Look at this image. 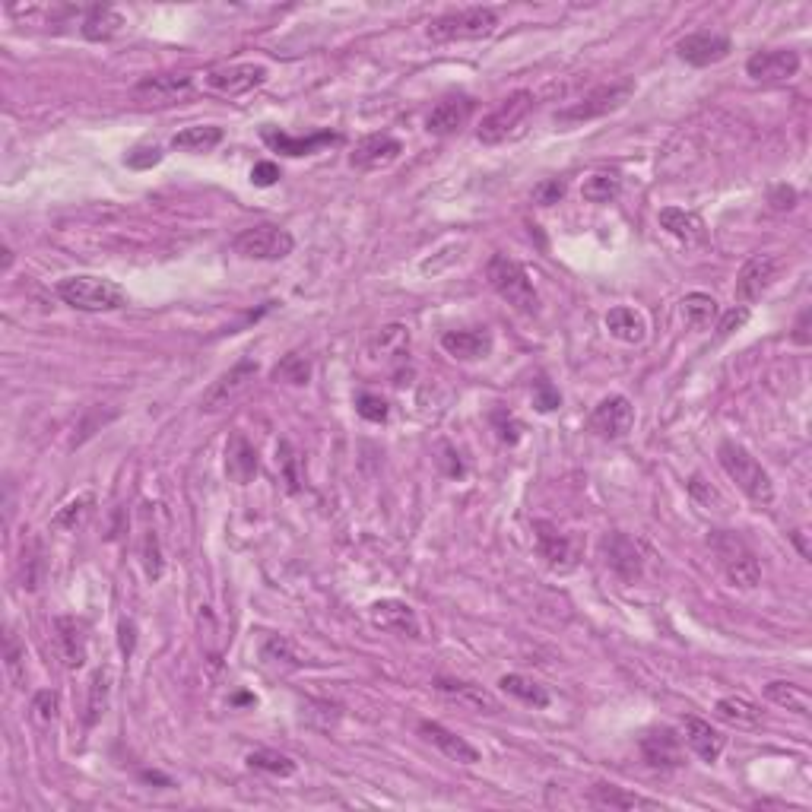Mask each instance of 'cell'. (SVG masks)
Here are the masks:
<instances>
[{
	"label": "cell",
	"instance_id": "obj_44",
	"mask_svg": "<svg viewBox=\"0 0 812 812\" xmlns=\"http://www.w3.org/2000/svg\"><path fill=\"white\" fill-rule=\"evenodd\" d=\"M58 692H51V689H42V692H35L32 695V717L39 724H51L54 717H58Z\"/></svg>",
	"mask_w": 812,
	"mask_h": 812
},
{
	"label": "cell",
	"instance_id": "obj_23",
	"mask_svg": "<svg viewBox=\"0 0 812 812\" xmlns=\"http://www.w3.org/2000/svg\"><path fill=\"white\" fill-rule=\"evenodd\" d=\"M435 689L457 701V705H464L470 711H483V714H498L502 711V705H498V698L483 689V686H476V682H464V679H435Z\"/></svg>",
	"mask_w": 812,
	"mask_h": 812
},
{
	"label": "cell",
	"instance_id": "obj_47",
	"mask_svg": "<svg viewBox=\"0 0 812 812\" xmlns=\"http://www.w3.org/2000/svg\"><path fill=\"white\" fill-rule=\"evenodd\" d=\"M356 413L368 422H384L387 419V400L378 394H359L356 397Z\"/></svg>",
	"mask_w": 812,
	"mask_h": 812
},
{
	"label": "cell",
	"instance_id": "obj_22",
	"mask_svg": "<svg viewBox=\"0 0 812 812\" xmlns=\"http://www.w3.org/2000/svg\"><path fill=\"white\" fill-rule=\"evenodd\" d=\"M473 108H476V102L470 96H448V99H441L432 108V112H429V118H426V131L435 134V137H448V134L460 131V127L470 121Z\"/></svg>",
	"mask_w": 812,
	"mask_h": 812
},
{
	"label": "cell",
	"instance_id": "obj_58",
	"mask_svg": "<svg viewBox=\"0 0 812 812\" xmlns=\"http://www.w3.org/2000/svg\"><path fill=\"white\" fill-rule=\"evenodd\" d=\"M10 264H13V254H10V248H4V270H10Z\"/></svg>",
	"mask_w": 812,
	"mask_h": 812
},
{
	"label": "cell",
	"instance_id": "obj_42",
	"mask_svg": "<svg viewBox=\"0 0 812 812\" xmlns=\"http://www.w3.org/2000/svg\"><path fill=\"white\" fill-rule=\"evenodd\" d=\"M92 502H96V498H92L89 492L80 495V498H73V502H67L58 514H54L51 527H54V530H77V527L83 524V518L89 514Z\"/></svg>",
	"mask_w": 812,
	"mask_h": 812
},
{
	"label": "cell",
	"instance_id": "obj_9",
	"mask_svg": "<svg viewBox=\"0 0 812 812\" xmlns=\"http://www.w3.org/2000/svg\"><path fill=\"white\" fill-rule=\"evenodd\" d=\"M267 80V67L264 64H223L203 73L200 86L207 92H216V96L226 99H238L245 92L257 89Z\"/></svg>",
	"mask_w": 812,
	"mask_h": 812
},
{
	"label": "cell",
	"instance_id": "obj_4",
	"mask_svg": "<svg viewBox=\"0 0 812 812\" xmlns=\"http://www.w3.org/2000/svg\"><path fill=\"white\" fill-rule=\"evenodd\" d=\"M486 276H489V286L498 292V299H505L511 308H518L521 315H537L540 311V295L533 289L527 270L514 261V257L495 254L486 267Z\"/></svg>",
	"mask_w": 812,
	"mask_h": 812
},
{
	"label": "cell",
	"instance_id": "obj_5",
	"mask_svg": "<svg viewBox=\"0 0 812 812\" xmlns=\"http://www.w3.org/2000/svg\"><path fill=\"white\" fill-rule=\"evenodd\" d=\"M632 92H635V83L632 80H619V83L597 86V89H590L587 96H581L578 102L559 108V112H556V124L559 127H581L587 121L606 118V115L619 112V108L632 99Z\"/></svg>",
	"mask_w": 812,
	"mask_h": 812
},
{
	"label": "cell",
	"instance_id": "obj_55",
	"mask_svg": "<svg viewBox=\"0 0 812 812\" xmlns=\"http://www.w3.org/2000/svg\"><path fill=\"white\" fill-rule=\"evenodd\" d=\"M118 641H121V654L124 657H131L134 654V644H137V625L131 622V619H124L121 625H118Z\"/></svg>",
	"mask_w": 812,
	"mask_h": 812
},
{
	"label": "cell",
	"instance_id": "obj_13",
	"mask_svg": "<svg viewBox=\"0 0 812 812\" xmlns=\"http://www.w3.org/2000/svg\"><path fill=\"white\" fill-rule=\"evenodd\" d=\"M368 619H372V625L381 632H394V635H403V638H419L422 635L416 609L406 600H397V597L375 600L372 606H368Z\"/></svg>",
	"mask_w": 812,
	"mask_h": 812
},
{
	"label": "cell",
	"instance_id": "obj_37",
	"mask_svg": "<svg viewBox=\"0 0 812 812\" xmlns=\"http://www.w3.org/2000/svg\"><path fill=\"white\" fill-rule=\"evenodd\" d=\"M226 470L238 483H248V479L257 473V451L251 448V441L245 435H235L232 445L226 451Z\"/></svg>",
	"mask_w": 812,
	"mask_h": 812
},
{
	"label": "cell",
	"instance_id": "obj_34",
	"mask_svg": "<svg viewBox=\"0 0 812 812\" xmlns=\"http://www.w3.org/2000/svg\"><path fill=\"white\" fill-rule=\"evenodd\" d=\"M590 803L597 806H609V809H660V800H648L641 793H629L616 784H597L590 790Z\"/></svg>",
	"mask_w": 812,
	"mask_h": 812
},
{
	"label": "cell",
	"instance_id": "obj_51",
	"mask_svg": "<svg viewBox=\"0 0 812 812\" xmlns=\"http://www.w3.org/2000/svg\"><path fill=\"white\" fill-rule=\"evenodd\" d=\"M562 197H565V181L559 178H546L543 184L533 188V200L543 203V207H552V203H559Z\"/></svg>",
	"mask_w": 812,
	"mask_h": 812
},
{
	"label": "cell",
	"instance_id": "obj_43",
	"mask_svg": "<svg viewBox=\"0 0 812 812\" xmlns=\"http://www.w3.org/2000/svg\"><path fill=\"white\" fill-rule=\"evenodd\" d=\"M273 378H276V381H286V384H308V378H311V365L305 362V356L289 353L280 365L273 368Z\"/></svg>",
	"mask_w": 812,
	"mask_h": 812
},
{
	"label": "cell",
	"instance_id": "obj_1",
	"mask_svg": "<svg viewBox=\"0 0 812 812\" xmlns=\"http://www.w3.org/2000/svg\"><path fill=\"white\" fill-rule=\"evenodd\" d=\"M717 460H721L724 473L733 479L736 486H740V492L749 498L752 505L768 508L774 502V483H771L768 470L743 445H736V441H724V445L717 448Z\"/></svg>",
	"mask_w": 812,
	"mask_h": 812
},
{
	"label": "cell",
	"instance_id": "obj_45",
	"mask_svg": "<svg viewBox=\"0 0 812 812\" xmlns=\"http://www.w3.org/2000/svg\"><path fill=\"white\" fill-rule=\"evenodd\" d=\"M143 565H146V578H150V581H159V578H162V568H165V562H162L159 537H156L153 530L146 533V543H143Z\"/></svg>",
	"mask_w": 812,
	"mask_h": 812
},
{
	"label": "cell",
	"instance_id": "obj_56",
	"mask_svg": "<svg viewBox=\"0 0 812 812\" xmlns=\"http://www.w3.org/2000/svg\"><path fill=\"white\" fill-rule=\"evenodd\" d=\"M793 340L800 346H809V311H803L800 321H797V330H793Z\"/></svg>",
	"mask_w": 812,
	"mask_h": 812
},
{
	"label": "cell",
	"instance_id": "obj_7",
	"mask_svg": "<svg viewBox=\"0 0 812 812\" xmlns=\"http://www.w3.org/2000/svg\"><path fill=\"white\" fill-rule=\"evenodd\" d=\"M533 105H537V99H533V92H530V89H518V92H511V96H505V99L498 102V105L492 108V112L483 118V124L476 127L479 143L495 146V143L508 140V137L527 121V115L533 112Z\"/></svg>",
	"mask_w": 812,
	"mask_h": 812
},
{
	"label": "cell",
	"instance_id": "obj_20",
	"mask_svg": "<svg viewBox=\"0 0 812 812\" xmlns=\"http://www.w3.org/2000/svg\"><path fill=\"white\" fill-rule=\"evenodd\" d=\"M441 349L460 362H476L492 353V334L486 327H470V330H445L441 334Z\"/></svg>",
	"mask_w": 812,
	"mask_h": 812
},
{
	"label": "cell",
	"instance_id": "obj_46",
	"mask_svg": "<svg viewBox=\"0 0 812 812\" xmlns=\"http://www.w3.org/2000/svg\"><path fill=\"white\" fill-rule=\"evenodd\" d=\"M533 406H537L540 413H552L562 406V394L546 378H540L537 384H533Z\"/></svg>",
	"mask_w": 812,
	"mask_h": 812
},
{
	"label": "cell",
	"instance_id": "obj_8",
	"mask_svg": "<svg viewBox=\"0 0 812 812\" xmlns=\"http://www.w3.org/2000/svg\"><path fill=\"white\" fill-rule=\"evenodd\" d=\"M232 248L242 254V257H248V261H283V257L292 254L295 238L283 226L257 223V226H251L245 232H238Z\"/></svg>",
	"mask_w": 812,
	"mask_h": 812
},
{
	"label": "cell",
	"instance_id": "obj_32",
	"mask_svg": "<svg viewBox=\"0 0 812 812\" xmlns=\"http://www.w3.org/2000/svg\"><path fill=\"white\" fill-rule=\"evenodd\" d=\"M765 695L768 701H774L778 708H787L800 717H809L812 714V695L806 686H797V682H784V679H774L765 686Z\"/></svg>",
	"mask_w": 812,
	"mask_h": 812
},
{
	"label": "cell",
	"instance_id": "obj_10",
	"mask_svg": "<svg viewBox=\"0 0 812 812\" xmlns=\"http://www.w3.org/2000/svg\"><path fill=\"white\" fill-rule=\"evenodd\" d=\"M784 270V261L778 254H755L749 257V261L743 264L740 276H736V302H743V305H752V302H759L762 295L774 286V280L781 276Z\"/></svg>",
	"mask_w": 812,
	"mask_h": 812
},
{
	"label": "cell",
	"instance_id": "obj_3",
	"mask_svg": "<svg viewBox=\"0 0 812 812\" xmlns=\"http://www.w3.org/2000/svg\"><path fill=\"white\" fill-rule=\"evenodd\" d=\"M58 295L64 305L77 311H92V315H99V311H118L127 305V292L118 283L105 280V276H92V273L64 276L58 283Z\"/></svg>",
	"mask_w": 812,
	"mask_h": 812
},
{
	"label": "cell",
	"instance_id": "obj_49",
	"mask_svg": "<svg viewBox=\"0 0 812 812\" xmlns=\"http://www.w3.org/2000/svg\"><path fill=\"white\" fill-rule=\"evenodd\" d=\"M23 657H26V651L20 648V641H16V635L10 632L7 635V673L13 676V682L16 686H23Z\"/></svg>",
	"mask_w": 812,
	"mask_h": 812
},
{
	"label": "cell",
	"instance_id": "obj_57",
	"mask_svg": "<svg viewBox=\"0 0 812 812\" xmlns=\"http://www.w3.org/2000/svg\"><path fill=\"white\" fill-rule=\"evenodd\" d=\"M793 543H797L800 556H803V559H809V546H806V530H797V533H793Z\"/></svg>",
	"mask_w": 812,
	"mask_h": 812
},
{
	"label": "cell",
	"instance_id": "obj_18",
	"mask_svg": "<svg viewBox=\"0 0 812 812\" xmlns=\"http://www.w3.org/2000/svg\"><path fill=\"white\" fill-rule=\"evenodd\" d=\"M641 755L651 768H679L686 765L682 755V740L670 727H654L641 736Z\"/></svg>",
	"mask_w": 812,
	"mask_h": 812
},
{
	"label": "cell",
	"instance_id": "obj_39",
	"mask_svg": "<svg viewBox=\"0 0 812 812\" xmlns=\"http://www.w3.org/2000/svg\"><path fill=\"white\" fill-rule=\"evenodd\" d=\"M619 191H622V175L619 172H594L581 184V197L590 200V203H609V200L619 197Z\"/></svg>",
	"mask_w": 812,
	"mask_h": 812
},
{
	"label": "cell",
	"instance_id": "obj_36",
	"mask_svg": "<svg viewBox=\"0 0 812 812\" xmlns=\"http://www.w3.org/2000/svg\"><path fill=\"white\" fill-rule=\"evenodd\" d=\"M219 143H223V127H216V124L184 127L181 134L172 137V146L175 150H184V153H210Z\"/></svg>",
	"mask_w": 812,
	"mask_h": 812
},
{
	"label": "cell",
	"instance_id": "obj_41",
	"mask_svg": "<svg viewBox=\"0 0 812 812\" xmlns=\"http://www.w3.org/2000/svg\"><path fill=\"white\" fill-rule=\"evenodd\" d=\"M248 765L254 771H264V774H273V778H292L295 774V762L289 755L276 752V749H257L248 755Z\"/></svg>",
	"mask_w": 812,
	"mask_h": 812
},
{
	"label": "cell",
	"instance_id": "obj_16",
	"mask_svg": "<svg viewBox=\"0 0 812 812\" xmlns=\"http://www.w3.org/2000/svg\"><path fill=\"white\" fill-rule=\"evenodd\" d=\"M400 153H403V143L397 137L368 134L356 143V150L349 153V165L359 172H378V169H387Z\"/></svg>",
	"mask_w": 812,
	"mask_h": 812
},
{
	"label": "cell",
	"instance_id": "obj_29",
	"mask_svg": "<svg viewBox=\"0 0 812 812\" xmlns=\"http://www.w3.org/2000/svg\"><path fill=\"white\" fill-rule=\"evenodd\" d=\"M686 743L698 759H705V762H717L727 746L721 730H714L708 721H701V717H686Z\"/></svg>",
	"mask_w": 812,
	"mask_h": 812
},
{
	"label": "cell",
	"instance_id": "obj_50",
	"mask_svg": "<svg viewBox=\"0 0 812 812\" xmlns=\"http://www.w3.org/2000/svg\"><path fill=\"white\" fill-rule=\"evenodd\" d=\"M124 162L131 165V169H153V165L162 162V150L159 146H137L124 156Z\"/></svg>",
	"mask_w": 812,
	"mask_h": 812
},
{
	"label": "cell",
	"instance_id": "obj_26",
	"mask_svg": "<svg viewBox=\"0 0 812 812\" xmlns=\"http://www.w3.org/2000/svg\"><path fill=\"white\" fill-rule=\"evenodd\" d=\"M533 533H537V549L540 556L552 565V568H571L575 565V546L565 537V533L549 524V521H533Z\"/></svg>",
	"mask_w": 812,
	"mask_h": 812
},
{
	"label": "cell",
	"instance_id": "obj_15",
	"mask_svg": "<svg viewBox=\"0 0 812 812\" xmlns=\"http://www.w3.org/2000/svg\"><path fill=\"white\" fill-rule=\"evenodd\" d=\"M730 48H733V42L721 32H692V35H686V39L676 42L679 61H686L692 67H711L717 61H724Z\"/></svg>",
	"mask_w": 812,
	"mask_h": 812
},
{
	"label": "cell",
	"instance_id": "obj_31",
	"mask_svg": "<svg viewBox=\"0 0 812 812\" xmlns=\"http://www.w3.org/2000/svg\"><path fill=\"white\" fill-rule=\"evenodd\" d=\"M261 657L267 663H276V667H289V670H302L311 663V657L286 635H267L261 644Z\"/></svg>",
	"mask_w": 812,
	"mask_h": 812
},
{
	"label": "cell",
	"instance_id": "obj_48",
	"mask_svg": "<svg viewBox=\"0 0 812 812\" xmlns=\"http://www.w3.org/2000/svg\"><path fill=\"white\" fill-rule=\"evenodd\" d=\"M492 422H495V429H498V438L508 441V445H518L521 432H524V426H521L518 419H514L511 413H505V410H495L492 413Z\"/></svg>",
	"mask_w": 812,
	"mask_h": 812
},
{
	"label": "cell",
	"instance_id": "obj_53",
	"mask_svg": "<svg viewBox=\"0 0 812 812\" xmlns=\"http://www.w3.org/2000/svg\"><path fill=\"white\" fill-rule=\"evenodd\" d=\"M746 321H749V308H746V305L730 308L727 315L721 318V324H717V334H721V337H730V334H736V330H740Z\"/></svg>",
	"mask_w": 812,
	"mask_h": 812
},
{
	"label": "cell",
	"instance_id": "obj_30",
	"mask_svg": "<svg viewBox=\"0 0 812 812\" xmlns=\"http://www.w3.org/2000/svg\"><path fill=\"white\" fill-rule=\"evenodd\" d=\"M606 327H609V334H613L616 340H622V343H641L644 337H648V321H644L641 311H635L629 305L609 308Z\"/></svg>",
	"mask_w": 812,
	"mask_h": 812
},
{
	"label": "cell",
	"instance_id": "obj_12",
	"mask_svg": "<svg viewBox=\"0 0 812 812\" xmlns=\"http://www.w3.org/2000/svg\"><path fill=\"white\" fill-rule=\"evenodd\" d=\"M746 73L755 83H787L800 73V54L793 48H765L746 61Z\"/></svg>",
	"mask_w": 812,
	"mask_h": 812
},
{
	"label": "cell",
	"instance_id": "obj_33",
	"mask_svg": "<svg viewBox=\"0 0 812 812\" xmlns=\"http://www.w3.org/2000/svg\"><path fill=\"white\" fill-rule=\"evenodd\" d=\"M717 717L733 727H759L762 724V705H755L746 695H727L714 705Z\"/></svg>",
	"mask_w": 812,
	"mask_h": 812
},
{
	"label": "cell",
	"instance_id": "obj_35",
	"mask_svg": "<svg viewBox=\"0 0 812 812\" xmlns=\"http://www.w3.org/2000/svg\"><path fill=\"white\" fill-rule=\"evenodd\" d=\"M498 689H502L505 695H511V698L524 701V705H530V708H549V692H546V686H540V682H537V679H530V676L505 673L502 679H498Z\"/></svg>",
	"mask_w": 812,
	"mask_h": 812
},
{
	"label": "cell",
	"instance_id": "obj_6",
	"mask_svg": "<svg viewBox=\"0 0 812 812\" xmlns=\"http://www.w3.org/2000/svg\"><path fill=\"white\" fill-rule=\"evenodd\" d=\"M498 26V13L492 7H467V10H451L441 13L429 23L426 35L432 42L445 45V42H476L492 35Z\"/></svg>",
	"mask_w": 812,
	"mask_h": 812
},
{
	"label": "cell",
	"instance_id": "obj_17",
	"mask_svg": "<svg viewBox=\"0 0 812 812\" xmlns=\"http://www.w3.org/2000/svg\"><path fill=\"white\" fill-rule=\"evenodd\" d=\"M54 641H58V654L67 670H80L89 654L86 622L77 616H58L54 619Z\"/></svg>",
	"mask_w": 812,
	"mask_h": 812
},
{
	"label": "cell",
	"instance_id": "obj_54",
	"mask_svg": "<svg viewBox=\"0 0 812 812\" xmlns=\"http://www.w3.org/2000/svg\"><path fill=\"white\" fill-rule=\"evenodd\" d=\"M251 181L257 184V188H270V184L280 181V165H276V162H257L251 169Z\"/></svg>",
	"mask_w": 812,
	"mask_h": 812
},
{
	"label": "cell",
	"instance_id": "obj_40",
	"mask_svg": "<svg viewBox=\"0 0 812 812\" xmlns=\"http://www.w3.org/2000/svg\"><path fill=\"white\" fill-rule=\"evenodd\" d=\"M108 689H112V673L96 670L89 679V701H86V727H96L99 717L105 714L108 705Z\"/></svg>",
	"mask_w": 812,
	"mask_h": 812
},
{
	"label": "cell",
	"instance_id": "obj_19",
	"mask_svg": "<svg viewBox=\"0 0 812 812\" xmlns=\"http://www.w3.org/2000/svg\"><path fill=\"white\" fill-rule=\"evenodd\" d=\"M254 375H257V362H251V359H242L238 365H232L229 372L219 378L207 394H203V400H200V406L207 413H213V410H219V406H226V403H232L238 394L245 391V387L254 381Z\"/></svg>",
	"mask_w": 812,
	"mask_h": 812
},
{
	"label": "cell",
	"instance_id": "obj_27",
	"mask_svg": "<svg viewBox=\"0 0 812 812\" xmlns=\"http://www.w3.org/2000/svg\"><path fill=\"white\" fill-rule=\"evenodd\" d=\"M264 143L270 150L283 153V156H308V153H318L321 146H330V143H340L337 134L330 131H321V134H311V137H289L283 131H273V127H264Z\"/></svg>",
	"mask_w": 812,
	"mask_h": 812
},
{
	"label": "cell",
	"instance_id": "obj_14",
	"mask_svg": "<svg viewBox=\"0 0 812 812\" xmlns=\"http://www.w3.org/2000/svg\"><path fill=\"white\" fill-rule=\"evenodd\" d=\"M603 562L613 568V575H619L622 581H638L644 571V552L641 546L629 537V533H606L603 543Z\"/></svg>",
	"mask_w": 812,
	"mask_h": 812
},
{
	"label": "cell",
	"instance_id": "obj_2",
	"mask_svg": "<svg viewBox=\"0 0 812 812\" xmlns=\"http://www.w3.org/2000/svg\"><path fill=\"white\" fill-rule=\"evenodd\" d=\"M708 546H711V552L717 556V565H721V571H724L733 587H743V590L759 587V581H762L759 556H755L752 546L740 537V533L714 530L708 537Z\"/></svg>",
	"mask_w": 812,
	"mask_h": 812
},
{
	"label": "cell",
	"instance_id": "obj_25",
	"mask_svg": "<svg viewBox=\"0 0 812 812\" xmlns=\"http://www.w3.org/2000/svg\"><path fill=\"white\" fill-rule=\"evenodd\" d=\"M194 80L188 73H156V77H146L137 83L134 96L146 99V102H175L184 99L191 92Z\"/></svg>",
	"mask_w": 812,
	"mask_h": 812
},
{
	"label": "cell",
	"instance_id": "obj_21",
	"mask_svg": "<svg viewBox=\"0 0 812 812\" xmlns=\"http://www.w3.org/2000/svg\"><path fill=\"white\" fill-rule=\"evenodd\" d=\"M419 733H422V740L432 743L441 755H448L451 762H460V765H476V762H483L479 759V749L470 746L464 736H457L454 730L448 727H441L435 721H419Z\"/></svg>",
	"mask_w": 812,
	"mask_h": 812
},
{
	"label": "cell",
	"instance_id": "obj_52",
	"mask_svg": "<svg viewBox=\"0 0 812 812\" xmlns=\"http://www.w3.org/2000/svg\"><path fill=\"white\" fill-rule=\"evenodd\" d=\"M768 203H771V210H774V213L793 210V207H797V191H793L790 184H778V188H771Z\"/></svg>",
	"mask_w": 812,
	"mask_h": 812
},
{
	"label": "cell",
	"instance_id": "obj_24",
	"mask_svg": "<svg viewBox=\"0 0 812 812\" xmlns=\"http://www.w3.org/2000/svg\"><path fill=\"white\" fill-rule=\"evenodd\" d=\"M660 226L667 229L682 245H705L708 242V226L695 210L682 207H663L660 210Z\"/></svg>",
	"mask_w": 812,
	"mask_h": 812
},
{
	"label": "cell",
	"instance_id": "obj_11",
	"mask_svg": "<svg viewBox=\"0 0 812 812\" xmlns=\"http://www.w3.org/2000/svg\"><path fill=\"white\" fill-rule=\"evenodd\" d=\"M635 426V406L629 397H622V394H613V397H603L597 406H594V413H590L587 419V429L606 438V441H619L632 432Z\"/></svg>",
	"mask_w": 812,
	"mask_h": 812
},
{
	"label": "cell",
	"instance_id": "obj_28",
	"mask_svg": "<svg viewBox=\"0 0 812 812\" xmlns=\"http://www.w3.org/2000/svg\"><path fill=\"white\" fill-rule=\"evenodd\" d=\"M124 26H127L124 16L115 7L99 4V7H89L83 13L80 32H83V39H89V42H112V39H118Z\"/></svg>",
	"mask_w": 812,
	"mask_h": 812
},
{
	"label": "cell",
	"instance_id": "obj_38",
	"mask_svg": "<svg viewBox=\"0 0 812 812\" xmlns=\"http://www.w3.org/2000/svg\"><path fill=\"white\" fill-rule=\"evenodd\" d=\"M682 318H686V324L692 330H705L717 318V302L708 292H692L682 299Z\"/></svg>",
	"mask_w": 812,
	"mask_h": 812
}]
</instances>
